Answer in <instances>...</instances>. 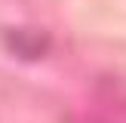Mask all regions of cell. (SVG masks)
<instances>
[{"label":"cell","mask_w":126,"mask_h":123,"mask_svg":"<svg viewBox=\"0 0 126 123\" xmlns=\"http://www.w3.org/2000/svg\"><path fill=\"white\" fill-rule=\"evenodd\" d=\"M6 40H9L12 52L25 55V59H37V55H43V49L49 46V40L43 34H37V31H12V34H6Z\"/></svg>","instance_id":"obj_1"}]
</instances>
